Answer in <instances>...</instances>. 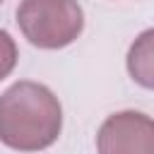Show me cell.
<instances>
[{"label": "cell", "mask_w": 154, "mask_h": 154, "mask_svg": "<svg viewBox=\"0 0 154 154\" xmlns=\"http://www.w3.org/2000/svg\"><path fill=\"white\" fill-rule=\"evenodd\" d=\"M63 128L58 96L38 82H17L0 96V140L19 152L51 147Z\"/></svg>", "instance_id": "cell-1"}, {"label": "cell", "mask_w": 154, "mask_h": 154, "mask_svg": "<svg viewBox=\"0 0 154 154\" xmlns=\"http://www.w3.org/2000/svg\"><path fill=\"white\" fill-rule=\"evenodd\" d=\"M17 24L29 43L38 48H63L82 34L84 14L77 0H22Z\"/></svg>", "instance_id": "cell-2"}, {"label": "cell", "mask_w": 154, "mask_h": 154, "mask_svg": "<svg viewBox=\"0 0 154 154\" xmlns=\"http://www.w3.org/2000/svg\"><path fill=\"white\" fill-rule=\"evenodd\" d=\"M99 154H154V118L140 111L108 116L96 135Z\"/></svg>", "instance_id": "cell-3"}, {"label": "cell", "mask_w": 154, "mask_h": 154, "mask_svg": "<svg viewBox=\"0 0 154 154\" xmlns=\"http://www.w3.org/2000/svg\"><path fill=\"white\" fill-rule=\"evenodd\" d=\"M128 72L140 87L154 89V29L142 31L132 41L128 51Z\"/></svg>", "instance_id": "cell-4"}, {"label": "cell", "mask_w": 154, "mask_h": 154, "mask_svg": "<svg viewBox=\"0 0 154 154\" xmlns=\"http://www.w3.org/2000/svg\"><path fill=\"white\" fill-rule=\"evenodd\" d=\"M17 65V46L7 31L0 29V79H5Z\"/></svg>", "instance_id": "cell-5"}, {"label": "cell", "mask_w": 154, "mask_h": 154, "mask_svg": "<svg viewBox=\"0 0 154 154\" xmlns=\"http://www.w3.org/2000/svg\"><path fill=\"white\" fill-rule=\"evenodd\" d=\"M0 2H2V0H0Z\"/></svg>", "instance_id": "cell-6"}]
</instances>
